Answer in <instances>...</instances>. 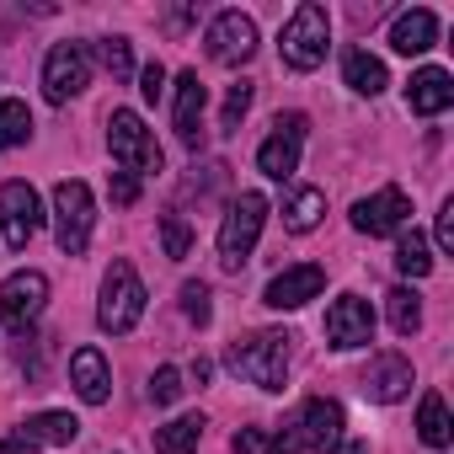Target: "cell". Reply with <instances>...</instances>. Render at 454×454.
<instances>
[{
    "label": "cell",
    "mask_w": 454,
    "mask_h": 454,
    "mask_svg": "<svg viewBox=\"0 0 454 454\" xmlns=\"http://www.w3.org/2000/svg\"><path fill=\"white\" fill-rule=\"evenodd\" d=\"M342 427H348L342 406L326 401V395H310L284 417V433L273 438V454H337Z\"/></svg>",
    "instance_id": "cell-1"
},
{
    "label": "cell",
    "mask_w": 454,
    "mask_h": 454,
    "mask_svg": "<svg viewBox=\"0 0 454 454\" xmlns=\"http://www.w3.org/2000/svg\"><path fill=\"white\" fill-rule=\"evenodd\" d=\"M224 364L257 390H284L289 385V337L284 332H252L224 353Z\"/></svg>",
    "instance_id": "cell-2"
},
{
    "label": "cell",
    "mask_w": 454,
    "mask_h": 454,
    "mask_svg": "<svg viewBox=\"0 0 454 454\" xmlns=\"http://www.w3.org/2000/svg\"><path fill=\"white\" fill-rule=\"evenodd\" d=\"M332 49V17L326 6H316V0H305V6H294V17L284 22L278 33V54L289 70H316Z\"/></svg>",
    "instance_id": "cell-3"
},
{
    "label": "cell",
    "mask_w": 454,
    "mask_h": 454,
    "mask_svg": "<svg viewBox=\"0 0 454 454\" xmlns=\"http://www.w3.org/2000/svg\"><path fill=\"white\" fill-rule=\"evenodd\" d=\"M145 316V284L134 273V262H113L102 278V305H97V326L113 337H129Z\"/></svg>",
    "instance_id": "cell-4"
},
{
    "label": "cell",
    "mask_w": 454,
    "mask_h": 454,
    "mask_svg": "<svg viewBox=\"0 0 454 454\" xmlns=\"http://www.w3.org/2000/svg\"><path fill=\"white\" fill-rule=\"evenodd\" d=\"M91 224H97V203H91V187L65 176L54 187V236H59V252L65 257H81L91 247Z\"/></svg>",
    "instance_id": "cell-5"
},
{
    "label": "cell",
    "mask_w": 454,
    "mask_h": 454,
    "mask_svg": "<svg viewBox=\"0 0 454 454\" xmlns=\"http://www.w3.org/2000/svg\"><path fill=\"white\" fill-rule=\"evenodd\" d=\"M262 219H268V198L262 192H241L231 203V214H224L219 224V262L224 268H247V257L257 252V236H262Z\"/></svg>",
    "instance_id": "cell-6"
},
{
    "label": "cell",
    "mask_w": 454,
    "mask_h": 454,
    "mask_svg": "<svg viewBox=\"0 0 454 454\" xmlns=\"http://www.w3.org/2000/svg\"><path fill=\"white\" fill-rule=\"evenodd\" d=\"M107 150H113V160H118L129 176H155V171H160V145H155V134L145 129V118L129 113V107H118V113L107 118Z\"/></svg>",
    "instance_id": "cell-7"
},
{
    "label": "cell",
    "mask_w": 454,
    "mask_h": 454,
    "mask_svg": "<svg viewBox=\"0 0 454 454\" xmlns=\"http://www.w3.org/2000/svg\"><path fill=\"white\" fill-rule=\"evenodd\" d=\"M305 134H310V118L305 113H278L273 134L262 139L257 150V171L273 176V182H289L300 171V150H305Z\"/></svg>",
    "instance_id": "cell-8"
},
{
    "label": "cell",
    "mask_w": 454,
    "mask_h": 454,
    "mask_svg": "<svg viewBox=\"0 0 454 454\" xmlns=\"http://www.w3.org/2000/svg\"><path fill=\"white\" fill-rule=\"evenodd\" d=\"M43 305H49V278L33 273V268H22V273H12L6 284H0V321H6V332H17V337L33 332Z\"/></svg>",
    "instance_id": "cell-9"
},
{
    "label": "cell",
    "mask_w": 454,
    "mask_h": 454,
    "mask_svg": "<svg viewBox=\"0 0 454 454\" xmlns=\"http://www.w3.org/2000/svg\"><path fill=\"white\" fill-rule=\"evenodd\" d=\"M91 86V49L86 43H54L43 59V97L59 107Z\"/></svg>",
    "instance_id": "cell-10"
},
{
    "label": "cell",
    "mask_w": 454,
    "mask_h": 454,
    "mask_svg": "<svg viewBox=\"0 0 454 454\" xmlns=\"http://www.w3.org/2000/svg\"><path fill=\"white\" fill-rule=\"evenodd\" d=\"M0 231H6L12 252H27V241L43 231V203H38L33 182H6L0 187Z\"/></svg>",
    "instance_id": "cell-11"
},
{
    "label": "cell",
    "mask_w": 454,
    "mask_h": 454,
    "mask_svg": "<svg viewBox=\"0 0 454 454\" xmlns=\"http://www.w3.org/2000/svg\"><path fill=\"white\" fill-rule=\"evenodd\" d=\"M203 43H208V59H214V65H247V59L257 54V22L241 17V12H219V17L208 22Z\"/></svg>",
    "instance_id": "cell-12"
},
{
    "label": "cell",
    "mask_w": 454,
    "mask_h": 454,
    "mask_svg": "<svg viewBox=\"0 0 454 454\" xmlns=\"http://www.w3.org/2000/svg\"><path fill=\"white\" fill-rule=\"evenodd\" d=\"M406 219H411V203H406L401 187H380L374 198L353 203V231H364V236H390V231H401Z\"/></svg>",
    "instance_id": "cell-13"
},
{
    "label": "cell",
    "mask_w": 454,
    "mask_h": 454,
    "mask_svg": "<svg viewBox=\"0 0 454 454\" xmlns=\"http://www.w3.org/2000/svg\"><path fill=\"white\" fill-rule=\"evenodd\" d=\"M326 342L332 348H364V342H374V310H369V300H358V294H342L332 310H326Z\"/></svg>",
    "instance_id": "cell-14"
},
{
    "label": "cell",
    "mask_w": 454,
    "mask_h": 454,
    "mask_svg": "<svg viewBox=\"0 0 454 454\" xmlns=\"http://www.w3.org/2000/svg\"><path fill=\"white\" fill-rule=\"evenodd\" d=\"M326 289V268H316V262H305V268H284L268 289H262V305H273V310H300L305 300H316Z\"/></svg>",
    "instance_id": "cell-15"
},
{
    "label": "cell",
    "mask_w": 454,
    "mask_h": 454,
    "mask_svg": "<svg viewBox=\"0 0 454 454\" xmlns=\"http://www.w3.org/2000/svg\"><path fill=\"white\" fill-rule=\"evenodd\" d=\"M364 395L369 401H401V395H411V364L401 358V353H380V358H369V369H364Z\"/></svg>",
    "instance_id": "cell-16"
},
{
    "label": "cell",
    "mask_w": 454,
    "mask_h": 454,
    "mask_svg": "<svg viewBox=\"0 0 454 454\" xmlns=\"http://www.w3.org/2000/svg\"><path fill=\"white\" fill-rule=\"evenodd\" d=\"M449 102H454V81H449V70L427 65V70H417V75L406 81V107H411V113L438 118V113H449Z\"/></svg>",
    "instance_id": "cell-17"
},
{
    "label": "cell",
    "mask_w": 454,
    "mask_h": 454,
    "mask_svg": "<svg viewBox=\"0 0 454 454\" xmlns=\"http://www.w3.org/2000/svg\"><path fill=\"white\" fill-rule=\"evenodd\" d=\"M203 107H208V86L198 81V70L176 75V139L198 145L203 139Z\"/></svg>",
    "instance_id": "cell-18"
},
{
    "label": "cell",
    "mask_w": 454,
    "mask_h": 454,
    "mask_svg": "<svg viewBox=\"0 0 454 454\" xmlns=\"http://www.w3.org/2000/svg\"><path fill=\"white\" fill-rule=\"evenodd\" d=\"M70 385H75V395H81L86 406H102V401L113 395V369H107V358H102L97 348H81V353L70 358Z\"/></svg>",
    "instance_id": "cell-19"
},
{
    "label": "cell",
    "mask_w": 454,
    "mask_h": 454,
    "mask_svg": "<svg viewBox=\"0 0 454 454\" xmlns=\"http://www.w3.org/2000/svg\"><path fill=\"white\" fill-rule=\"evenodd\" d=\"M433 38H438V17H433L427 6L401 12V17L390 22V49H395V54H427Z\"/></svg>",
    "instance_id": "cell-20"
},
{
    "label": "cell",
    "mask_w": 454,
    "mask_h": 454,
    "mask_svg": "<svg viewBox=\"0 0 454 454\" xmlns=\"http://www.w3.org/2000/svg\"><path fill=\"white\" fill-rule=\"evenodd\" d=\"M342 81L358 91V97H380L385 86H390V75H385V65L369 54V49H348V59H342Z\"/></svg>",
    "instance_id": "cell-21"
},
{
    "label": "cell",
    "mask_w": 454,
    "mask_h": 454,
    "mask_svg": "<svg viewBox=\"0 0 454 454\" xmlns=\"http://www.w3.org/2000/svg\"><path fill=\"white\" fill-rule=\"evenodd\" d=\"M203 411H187V417H171L166 427H155V454H192L198 438H203Z\"/></svg>",
    "instance_id": "cell-22"
},
{
    "label": "cell",
    "mask_w": 454,
    "mask_h": 454,
    "mask_svg": "<svg viewBox=\"0 0 454 454\" xmlns=\"http://www.w3.org/2000/svg\"><path fill=\"white\" fill-rule=\"evenodd\" d=\"M321 214H326V192L321 187H294L289 203H284V224H289L294 236H310L316 224H321Z\"/></svg>",
    "instance_id": "cell-23"
},
{
    "label": "cell",
    "mask_w": 454,
    "mask_h": 454,
    "mask_svg": "<svg viewBox=\"0 0 454 454\" xmlns=\"http://www.w3.org/2000/svg\"><path fill=\"white\" fill-rule=\"evenodd\" d=\"M417 438H422L427 449H449V438H454V427H449V406H443V395H438V390H427V395H422Z\"/></svg>",
    "instance_id": "cell-24"
},
{
    "label": "cell",
    "mask_w": 454,
    "mask_h": 454,
    "mask_svg": "<svg viewBox=\"0 0 454 454\" xmlns=\"http://www.w3.org/2000/svg\"><path fill=\"white\" fill-rule=\"evenodd\" d=\"M33 443H54V449H65V443H75V433H81V422L70 417V411H38V417H27V427H22Z\"/></svg>",
    "instance_id": "cell-25"
},
{
    "label": "cell",
    "mask_w": 454,
    "mask_h": 454,
    "mask_svg": "<svg viewBox=\"0 0 454 454\" xmlns=\"http://www.w3.org/2000/svg\"><path fill=\"white\" fill-rule=\"evenodd\" d=\"M27 134H33V113H27V102L6 97V102H0V150L27 145Z\"/></svg>",
    "instance_id": "cell-26"
},
{
    "label": "cell",
    "mask_w": 454,
    "mask_h": 454,
    "mask_svg": "<svg viewBox=\"0 0 454 454\" xmlns=\"http://www.w3.org/2000/svg\"><path fill=\"white\" fill-rule=\"evenodd\" d=\"M395 268H401L406 278H427V273H433V252H427V236H422V231H406V236H401Z\"/></svg>",
    "instance_id": "cell-27"
},
{
    "label": "cell",
    "mask_w": 454,
    "mask_h": 454,
    "mask_svg": "<svg viewBox=\"0 0 454 454\" xmlns=\"http://www.w3.org/2000/svg\"><path fill=\"white\" fill-rule=\"evenodd\" d=\"M385 305H390V326H395V337H411V332L422 326V305H417L411 289H390Z\"/></svg>",
    "instance_id": "cell-28"
},
{
    "label": "cell",
    "mask_w": 454,
    "mask_h": 454,
    "mask_svg": "<svg viewBox=\"0 0 454 454\" xmlns=\"http://www.w3.org/2000/svg\"><path fill=\"white\" fill-rule=\"evenodd\" d=\"M252 97H257L252 81H236V86H231V97H224V113H219V134H236V129H241V118L252 113Z\"/></svg>",
    "instance_id": "cell-29"
},
{
    "label": "cell",
    "mask_w": 454,
    "mask_h": 454,
    "mask_svg": "<svg viewBox=\"0 0 454 454\" xmlns=\"http://www.w3.org/2000/svg\"><path fill=\"white\" fill-rule=\"evenodd\" d=\"M160 247H166V257L171 262H182L187 257V247H192V231H187V219L171 208V214H160Z\"/></svg>",
    "instance_id": "cell-30"
},
{
    "label": "cell",
    "mask_w": 454,
    "mask_h": 454,
    "mask_svg": "<svg viewBox=\"0 0 454 454\" xmlns=\"http://www.w3.org/2000/svg\"><path fill=\"white\" fill-rule=\"evenodd\" d=\"M102 65L113 70V81H129V75H134V49H129V38H107V43H102Z\"/></svg>",
    "instance_id": "cell-31"
},
{
    "label": "cell",
    "mask_w": 454,
    "mask_h": 454,
    "mask_svg": "<svg viewBox=\"0 0 454 454\" xmlns=\"http://www.w3.org/2000/svg\"><path fill=\"white\" fill-rule=\"evenodd\" d=\"M176 395H182V369L160 364V369L150 374V401H155V406H171Z\"/></svg>",
    "instance_id": "cell-32"
},
{
    "label": "cell",
    "mask_w": 454,
    "mask_h": 454,
    "mask_svg": "<svg viewBox=\"0 0 454 454\" xmlns=\"http://www.w3.org/2000/svg\"><path fill=\"white\" fill-rule=\"evenodd\" d=\"M182 310H187V321L208 326V316H214V305H208V284H182Z\"/></svg>",
    "instance_id": "cell-33"
},
{
    "label": "cell",
    "mask_w": 454,
    "mask_h": 454,
    "mask_svg": "<svg viewBox=\"0 0 454 454\" xmlns=\"http://www.w3.org/2000/svg\"><path fill=\"white\" fill-rule=\"evenodd\" d=\"M231 449L236 454H273V438H268V427H241L231 438Z\"/></svg>",
    "instance_id": "cell-34"
},
{
    "label": "cell",
    "mask_w": 454,
    "mask_h": 454,
    "mask_svg": "<svg viewBox=\"0 0 454 454\" xmlns=\"http://www.w3.org/2000/svg\"><path fill=\"white\" fill-rule=\"evenodd\" d=\"M160 91H166V70H160V65H145V70H139V97H145V102H160Z\"/></svg>",
    "instance_id": "cell-35"
},
{
    "label": "cell",
    "mask_w": 454,
    "mask_h": 454,
    "mask_svg": "<svg viewBox=\"0 0 454 454\" xmlns=\"http://www.w3.org/2000/svg\"><path fill=\"white\" fill-rule=\"evenodd\" d=\"M139 198V176H129V171H113V203H134Z\"/></svg>",
    "instance_id": "cell-36"
},
{
    "label": "cell",
    "mask_w": 454,
    "mask_h": 454,
    "mask_svg": "<svg viewBox=\"0 0 454 454\" xmlns=\"http://www.w3.org/2000/svg\"><path fill=\"white\" fill-rule=\"evenodd\" d=\"M438 247L454 252V203H443V214H438Z\"/></svg>",
    "instance_id": "cell-37"
},
{
    "label": "cell",
    "mask_w": 454,
    "mask_h": 454,
    "mask_svg": "<svg viewBox=\"0 0 454 454\" xmlns=\"http://www.w3.org/2000/svg\"><path fill=\"white\" fill-rule=\"evenodd\" d=\"M0 454H38V443L27 433H17V438H0Z\"/></svg>",
    "instance_id": "cell-38"
}]
</instances>
